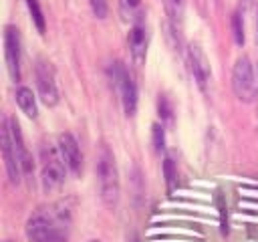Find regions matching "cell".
Listing matches in <instances>:
<instances>
[{
	"label": "cell",
	"instance_id": "cell-1",
	"mask_svg": "<svg viewBox=\"0 0 258 242\" xmlns=\"http://www.w3.org/2000/svg\"><path fill=\"white\" fill-rule=\"evenodd\" d=\"M30 242H69V216L62 210H38L26 222Z\"/></svg>",
	"mask_w": 258,
	"mask_h": 242
},
{
	"label": "cell",
	"instance_id": "cell-2",
	"mask_svg": "<svg viewBox=\"0 0 258 242\" xmlns=\"http://www.w3.org/2000/svg\"><path fill=\"white\" fill-rule=\"evenodd\" d=\"M95 175H97L99 196L103 204L109 208H115L119 202V194H121V182H119V169H117L115 155L105 143L99 147V153H97Z\"/></svg>",
	"mask_w": 258,
	"mask_h": 242
},
{
	"label": "cell",
	"instance_id": "cell-3",
	"mask_svg": "<svg viewBox=\"0 0 258 242\" xmlns=\"http://www.w3.org/2000/svg\"><path fill=\"white\" fill-rule=\"evenodd\" d=\"M67 169L69 167L58 151V145L42 143L40 145V184L46 194L58 190L64 184Z\"/></svg>",
	"mask_w": 258,
	"mask_h": 242
},
{
	"label": "cell",
	"instance_id": "cell-4",
	"mask_svg": "<svg viewBox=\"0 0 258 242\" xmlns=\"http://www.w3.org/2000/svg\"><path fill=\"white\" fill-rule=\"evenodd\" d=\"M232 91L238 101L254 103L258 97L256 85V69L248 56H238L232 69Z\"/></svg>",
	"mask_w": 258,
	"mask_h": 242
},
{
	"label": "cell",
	"instance_id": "cell-5",
	"mask_svg": "<svg viewBox=\"0 0 258 242\" xmlns=\"http://www.w3.org/2000/svg\"><path fill=\"white\" fill-rule=\"evenodd\" d=\"M111 79H113V85L119 93V99H121V105H123V111L127 117H133L135 111H137V101H139V93H137V85L131 77V73L125 69L123 63L115 60L111 65Z\"/></svg>",
	"mask_w": 258,
	"mask_h": 242
},
{
	"label": "cell",
	"instance_id": "cell-6",
	"mask_svg": "<svg viewBox=\"0 0 258 242\" xmlns=\"http://www.w3.org/2000/svg\"><path fill=\"white\" fill-rule=\"evenodd\" d=\"M34 79H36V91H38V99L46 105V107H54L58 103V87L54 81V71L52 65L46 58H38L34 65Z\"/></svg>",
	"mask_w": 258,
	"mask_h": 242
},
{
	"label": "cell",
	"instance_id": "cell-7",
	"mask_svg": "<svg viewBox=\"0 0 258 242\" xmlns=\"http://www.w3.org/2000/svg\"><path fill=\"white\" fill-rule=\"evenodd\" d=\"M0 147H2V159H4V169L8 175V182L12 186H18L22 179V169L18 163V153H16V145L12 139V131H10V123L8 117H4L2 121V131H0Z\"/></svg>",
	"mask_w": 258,
	"mask_h": 242
},
{
	"label": "cell",
	"instance_id": "cell-8",
	"mask_svg": "<svg viewBox=\"0 0 258 242\" xmlns=\"http://www.w3.org/2000/svg\"><path fill=\"white\" fill-rule=\"evenodd\" d=\"M187 65H189V73H191L198 89L202 93H208V87L212 81V67H210V60H208L204 48L198 42H191L187 46Z\"/></svg>",
	"mask_w": 258,
	"mask_h": 242
},
{
	"label": "cell",
	"instance_id": "cell-9",
	"mask_svg": "<svg viewBox=\"0 0 258 242\" xmlns=\"http://www.w3.org/2000/svg\"><path fill=\"white\" fill-rule=\"evenodd\" d=\"M4 58H6V69L8 75L14 83L20 81V60H22V42H20V32L16 26L8 24L4 28Z\"/></svg>",
	"mask_w": 258,
	"mask_h": 242
},
{
	"label": "cell",
	"instance_id": "cell-10",
	"mask_svg": "<svg viewBox=\"0 0 258 242\" xmlns=\"http://www.w3.org/2000/svg\"><path fill=\"white\" fill-rule=\"evenodd\" d=\"M127 44H129V54H131L133 63L137 67H141L145 63L147 44H149V32H147V24L143 20V14L131 22L129 34H127Z\"/></svg>",
	"mask_w": 258,
	"mask_h": 242
},
{
	"label": "cell",
	"instance_id": "cell-11",
	"mask_svg": "<svg viewBox=\"0 0 258 242\" xmlns=\"http://www.w3.org/2000/svg\"><path fill=\"white\" fill-rule=\"evenodd\" d=\"M56 145H58V151H60L69 171L73 175H81V171H83V151H81V145L75 139V135L69 133V131L60 133L58 139H56Z\"/></svg>",
	"mask_w": 258,
	"mask_h": 242
},
{
	"label": "cell",
	"instance_id": "cell-12",
	"mask_svg": "<svg viewBox=\"0 0 258 242\" xmlns=\"http://www.w3.org/2000/svg\"><path fill=\"white\" fill-rule=\"evenodd\" d=\"M8 123H10V131H12V139H14V145H16V153H18V163H20V169H22V177H34V159L24 143V135L20 131V125L16 119L8 117Z\"/></svg>",
	"mask_w": 258,
	"mask_h": 242
},
{
	"label": "cell",
	"instance_id": "cell-13",
	"mask_svg": "<svg viewBox=\"0 0 258 242\" xmlns=\"http://www.w3.org/2000/svg\"><path fill=\"white\" fill-rule=\"evenodd\" d=\"M14 101L18 105V109L28 117V119H36L38 117V105H36V95L32 93V89L20 85L14 91Z\"/></svg>",
	"mask_w": 258,
	"mask_h": 242
},
{
	"label": "cell",
	"instance_id": "cell-14",
	"mask_svg": "<svg viewBox=\"0 0 258 242\" xmlns=\"http://www.w3.org/2000/svg\"><path fill=\"white\" fill-rule=\"evenodd\" d=\"M119 14L125 22L137 20L143 14L141 12V0H119Z\"/></svg>",
	"mask_w": 258,
	"mask_h": 242
},
{
	"label": "cell",
	"instance_id": "cell-15",
	"mask_svg": "<svg viewBox=\"0 0 258 242\" xmlns=\"http://www.w3.org/2000/svg\"><path fill=\"white\" fill-rule=\"evenodd\" d=\"M183 6H185V0H165V8H167V14H169V20H171L173 30H179L181 28Z\"/></svg>",
	"mask_w": 258,
	"mask_h": 242
},
{
	"label": "cell",
	"instance_id": "cell-16",
	"mask_svg": "<svg viewBox=\"0 0 258 242\" xmlns=\"http://www.w3.org/2000/svg\"><path fill=\"white\" fill-rule=\"evenodd\" d=\"M26 6H28V12H30V18L36 26V30L40 34L46 32V22H44V14H42V8L38 4V0H26Z\"/></svg>",
	"mask_w": 258,
	"mask_h": 242
},
{
	"label": "cell",
	"instance_id": "cell-17",
	"mask_svg": "<svg viewBox=\"0 0 258 242\" xmlns=\"http://www.w3.org/2000/svg\"><path fill=\"white\" fill-rule=\"evenodd\" d=\"M163 175H165L167 190L171 192L175 188V182H177V169H175V163L169 155H165V159H163Z\"/></svg>",
	"mask_w": 258,
	"mask_h": 242
},
{
	"label": "cell",
	"instance_id": "cell-18",
	"mask_svg": "<svg viewBox=\"0 0 258 242\" xmlns=\"http://www.w3.org/2000/svg\"><path fill=\"white\" fill-rule=\"evenodd\" d=\"M89 6H91V12L95 18L99 20H105L107 14H109V4L107 0H89Z\"/></svg>",
	"mask_w": 258,
	"mask_h": 242
},
{
	"label": "cell",
	"instance_id": "cell-19",
	"mask_svg": "<svg viewBox=\"0 0 258 242\" xmlns=\"http://www.w3.org/2000/svg\"><path fill=\"white\" fill-rule=\"evenodd\" d=\"M232 30H234V40L238 46L244 44V24H242V18H240V12H236L232 16Z\"/></svg>",
	"mask_w": 258,
	"mask_h": 242
},
{
	"label": "cell",
	"instance_id": "cell-20",
	"mask_svg": "<svg viewBox=\"0 0 258 242\" xmlns=\"http://www.w3.org/2000/svg\"><path fill=\"white\" fill-rule=\"evenodd\" d=\"M151 129H153L151 131V135H153V147H155L157 153H161L165 149V133H163V127L159 123H155Z\"/></svg>",
	"mask_w": 258,
	"mask_h": 242
},
{
	"label": "cell",
	"instance_id": "cell-21",
	"mask_svg": "<svg viewBox=\"0 0 258 242\" xmlns=\"http://www.w3.org/2000/svg\"><path fill=\"white\" fill-rule=\"evenodd\" d=\"M254 2H256V0H240V8H242V12H244V10H248Z\"/></svg>",
	"mask_w": 258,
	"mask_h": 242
},
{
	"label": "cell",
	"instance_id": "cell-22",
	"mask_svg": "<svg viewBox=\"0 0 258 242\" xmlns=\"http://www.w3.org/2000/svg\"><path fill=\"white\" fill-rule=\"evenodd\" d=\"M256 44H258V8H256Z\"/></svg>",
	"mask_w": 258,
	"mask_h": 242
},
{
	"label": "cell",
	"instance_id": "cell-23",
	"mask_svg": "<svg viewBox=\"0 0 258 242\" xmlns=\"http://www.w3.org/2000/svg\"><path fill=\"white\" fill-rule=\"evenodd\" d=\"M127 242H139V238H137V234H131V236H129V240H127Z\"/></svg>",
	"mask_w": 258,
	"mask_h": 242
},
{
	"label": "cell",
	"instance_id": "cell-24",
	"mask_svg": "<svg viewBox=\"0 0 258 242\" xmlns=\"http://www.w3.org/2000/svg\"><path fill=\"white\" fill-rule=\"evenodd\" d=\"M256 75H258V63H256Z\"/></svg>",
	"mask_w": 258,
	"mask_h": 242
},
{
	"label": "cell",
	"instance_id": "cell-25",
	"mask_svg": "<svg viewBox=\"0 0 258 242\" xmlns=\"http://www.w3.org/2000/svg\"><path fill=\"white\" fill-rule=\"evenodd\" d=\"M89 242H101V240H89Z\"/></svg>",
	"mask_w": 258,
	"mask_h": 242
}]
</instances>
